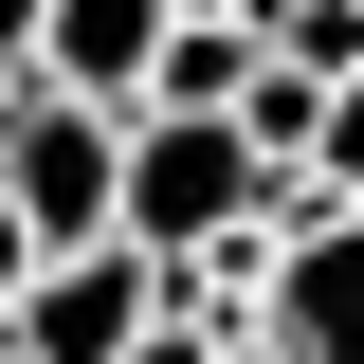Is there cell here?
I'll return each mask as SVG.
<instances>
[{"label":"cell","instance_id":"6da1fadb","mask_svg":"<svg viewBox=\"0 0 364 364\" xmlns=\"http://www.w3.org/2000/svg\"><path fill=\"white\" fill-rule=\"evenodd\" d=\"M255 219H273V164L219 128V109H128V200H109V255L200 273L219 237H255Z\"/></svg>","mask_w":364,"mask_h":364},{"label":"cell","instance_id":"7a4b0ae2","mask_svg":"<svg viewBox=\"0 0 364 364\" xmlns=\"http://www.w3.org/2000/svg\"><path fill=\"white\" fill-rule=\"evenodd\" d=\"M109 200H128V109H73V91H0V219L37 255H109Z\"/></svg>","mask_w":364,"mask_h":364},{"label":"cell","instance_id":"3957f363","mask_svg":"<svg viewBox=\"0 0 364 364\" xmlns=\"http://www.w3.org/2000/svg\"><path fill=\"white\" fill-rule=\"evenodd\" d=\"M146 310H164V273H146V255H37V291H18L0 364H128Z\"/></svg>","mask_w":364,"mask_h":364},{"label":"cell","instance_id":"277c9868","mask_svg":"<svg viewBox=\"0 0 364 364\" xmlns=\"http://www.w3.org/2000/svg\"><path fill=\"white\" fill-rule=\"evenodd\" d=\"M255 364H364V219H346V200L273 237V310H255Z\"/></svg>","mask_w":364,"mask_h":364},{"label":"cell","instance_id":"5b68a950","mask_svg":"<svg viewBox=\"0 0 364 364\" xmlns=\"http://www.w3.org/2000/svg\"><path fill=\"white\" fill-rule=\"evenodd\" d=\"M146 55H164V0H37V91L73 109H146Z\"/></svg>","mask_w":364,"mask_h":364},{"label":"cell","instance_id":"8992f818","mask_svg":"<svg viewBox=\"0 0 364 364\" xmlns=\"http://www.w3.org/2000/svg\"><path fill=\"white\" fill-rule=\"evenodd\" d=\"M237 91H255V37H237V18H164L146 109H219V128H237Z\"/></svg>","mask_w":364,"mask_h":364},{"label":"cell","instance_id":"52a82bcc","mask_svg":"<svg viewBox=\"0 0 364 364\" xmlns=\"http://www.w3.org/2000/svg\"><path fill=\"white\" fill-rule=\"evenodd\" d=\"M255 73L346 91V73H364V0H255Z\"/></svg>","mask_w":364,"mask_h":364},{"label":"cell","instance_id":"ba28073f","mask_svg":"<svg viewBox=\"0 0 364 364\" xmlns=\"http://www.w3.org/2000/svg\"><path fill=\"white\" fill-rule=\"evenodd\" d=\"M310 200H346V219H364V73L310 109Z\"/></svg>","mask_w":364,"mask_h":364},{"label":"cell","instance_id":"9c48e42d","mask_svg":"<svg viewBox=\"0 0 364 364\" xmlns=\"http://www.w3.org/2000/svg\"><path fill=\"white\" fill-rule=\"evenodd\" d=\"M128 364H237V346H219V328H182V310H146V346H128Z\"/></svg>","mask_w":364,"mask_h":364},{"label":"cell","instance_id":"30bf717a","mask_svg":"<svg viewBox=\"0 0 364 364\" xmlns=\"http://www.w3.org/2000/svg\"><path fill=\"white\" fill-rule=\"evenodd\" d=\"M18 291H37V237H18V219H0V328H18Z\"/></svg>","mask_w":364,"mask_h":364},{"label":"cell","instance_id":"8fae6325","mask_svg":"<svg viewBox=\"0 0 364 364\" xmlns=\"http://www.w3.org/2000/svg\"><path fill=\"white\" fill-rule=\"evenodd\" d=\"M0 73H37V0H0Z\"/></svg>","mask_w":364,"mask_h":364},{"label":"cell","instance_id":"7c38bea8","mask_svg":"<svg viewBox=\"0 0 364 364\" xmlns=\"http://www.w3.org/2000/svg\"><path fill=\"white\" fill-rule=\"evenodd\" d=\"M164 18H237V37H255V0H164Z\"/></svg>","mask_w":364,"mask_h":364},{"label":"cell","instance_id":"4fadbf2b","mask_svg":"<svg viewBox=\"0 0 364 364\" xmlns=\"http://www.w3.org/2000/svg\"><path fill=\"white\" fill-rule=\"evenodd\" d=\"M0 91H18V73H0Z\"/></svg>","mask_w":364,"mask_h":364},{"label":"cell","instance_id":"5bb4252c","mask_svg":"<svg viewBox=\"0 0 364 364\" xmlns=\"http://www.w3.org/2000/svg\"><path fill=\"white\" fill-rule=\"evenodd\" d=\"M237 364H255V346H237Z\"/></svg>","mask_w":364,"mask_h":364}]
</instances>
